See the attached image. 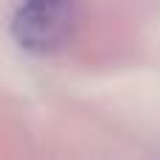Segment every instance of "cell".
I'll list each match as a JSON object with an SVG mask.
<instances>
[{
    "label": "cell",
    "mask_w": 160,
    "mask_h": 160,
    "mask_svg": "<svg viewBox=\"0 0 160 160\" xmlns=\"http://www.w3.org/2000/svg\"><path fill=\"white\" fill-rule=\"evenodd\" d=\"M82 0H20L11 17V37L28 53L62 51L79 22Z\"/></svg>",
    "instance_id": "cell-1"
}]
</instances>
